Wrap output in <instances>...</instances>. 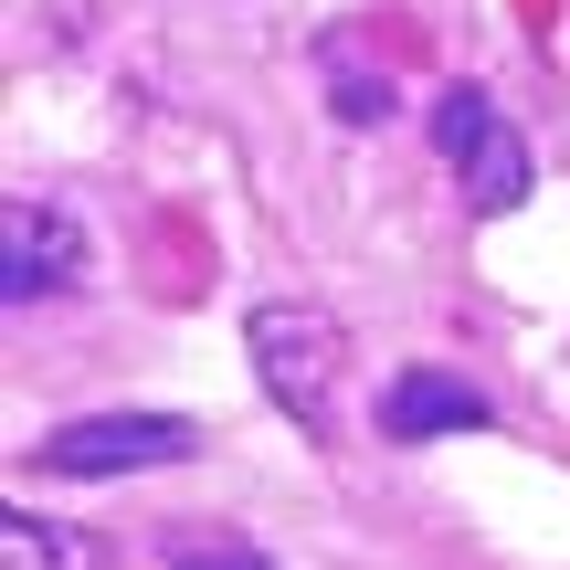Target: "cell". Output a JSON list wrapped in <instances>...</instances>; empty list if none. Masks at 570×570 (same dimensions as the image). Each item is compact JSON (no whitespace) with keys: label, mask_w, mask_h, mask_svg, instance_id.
I'll list each match as a JSON object with an SVG mask.
<instances>
[{"label":"cell","mask_w":570,"mask_h":570,"mask_svg":"<svg viewBox=\"0 0 570 570\" xmlns=\"http://www.w3.org/2000/svg\"><path fill=\"white\" fill-rule=\"evenodd\" d=\"M244 348H254L265 402L306 433V444H327V423H338V370H348V327L327 317L317 296H265L244 317Z\"/></svg>","instance_id":"cell-1"},{"label":"cell","mask_w":570,"mask_h":570,"mask_svg":"<svg viewBox=\"0 0 570 570\" xmlns=\"http://www.w3.org/2000/svg\"><path fill=\"white\" fill-rule=\"evenodd\" d=\"M433 148L465 169V202L487 212V223L529 202V138L497 117V96H487V85H444V96H433Z\"/></svg>","instance_id":"cell-2"},{"label":"cell","mask_w":570,"mask_h":570,"mask_svg":"<svg viewBox=\"0 0 570 570\" xmlns=\"http://www.w3.org/2000/svg\"><path fill=\"white\" fill-rule=\"evenodd\" d=\"M32 454H42V475H148V465H190L202 423H180V412H85V423H53Z\"/></svg>","instance_id":"cell-3"},{"label":"cell","mask_w":570,"mask_h":570,"mask_svg":"<svg viewBox=\"0 0 570 570\" xmlns=\"http://www.w3.org/2000/svg\"><path fill=\"white\" fill-rule=\"evenodd\" d=\"M85 285V223L63 202H11L0 212V296L42 306V296H75Z\"/></svg>","instance_id":"cell-4"},{"label":"cell","mask_w":570,"mask_h":570,"mask_svg":"<svg viewBox=\"0 0 570 570\" xmlns=\"http://www.w3.org/2000/svg\"><path fill=\"white\" fill-rule=\"evenodd\" d=\"M497 402L465 381V370H402V381L381 391V433L391 444H433V433H487Z\"/></svg>","instance_id":"cell-5"},{"label":"cell","mask_w":570,"mask_h":570,"mask_svg":"<svg viewBox=\"0 0 570 570\" xmlns=\"http://www.w3.org/2000/svg\"><path fill=\"white\" fill-rule=\"evenodd\" d=\"M0 560L11 570H32V560H106L85 529H63V518H32V508H11L0 518Z\"/></svg>","instance_id":"cell-6"},{"label":"cell","mask_w":570,"mask_h":570,"mask_svg":"<svg viewBox=\"0 0 570 570\" xmlns=\"http://www.w3.org/2000/svg\"><path fill=\"white\" fill-rule=\"evenodd\" d=\"M327 106H338V127H391V75H360L348 53H327Z\"/></svg>","instance_id":"cell-7"},{"label":"cell","mask_w":570,"mask_h":570,"mask_svg":"<svg viewBox=\"0 0 570 570\" xmlns=\"http://www.w3.org/2000/svg\"><path fill=\"white\" fill-rule=\"evenodd\" d=\"M169 560H233V570H265L254 539H169Z\"/></svg>","instance_id":"cell-8"}]
</instances>
